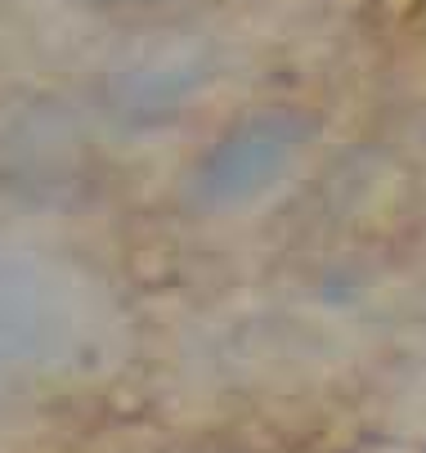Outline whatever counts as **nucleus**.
<instances>
[{"instance_id":"2","label":"nucleus","mask_w":426,"mask_h":453,"mask_svg":"<svg viewBox=\"0 0 426 453\" xmlns=\"http://www.w3.org/2000/svg\"><path fill=\"white\" fill-rule=\"evenodd\" d=\"M328 149V112L292 90H252L220 112L179 162V207L207 220L252 216L300 184Z\"/></svg>"},{"instance_id":"3","label":"nucleus","mask_w":426,"mask_h":453,"mask_svg":"<svg viewBox=\"0 0 426 453\" xmlns=\"http://www.w3.org/2000/svg\"><path fill=\"white\" fill-rule=\"evenodd\" d=\"M224 5L233 0H0V14L27 45H54L175 27Z\"/></svg>"},{"instance_id":"1","label":"nucleus","mask_w":426,"mask_h":453,"mask_svg":"<svg viewBox=\"0 0 426 453\" xmlns=\"http://www.w3.org/2000/svg\"><path fill=\"white\" fill-rule=\"evenodd\" d=\"M135 346L117 279L72 242L0 220V413L103 381Z\"/></svg>"}]
</instances>
